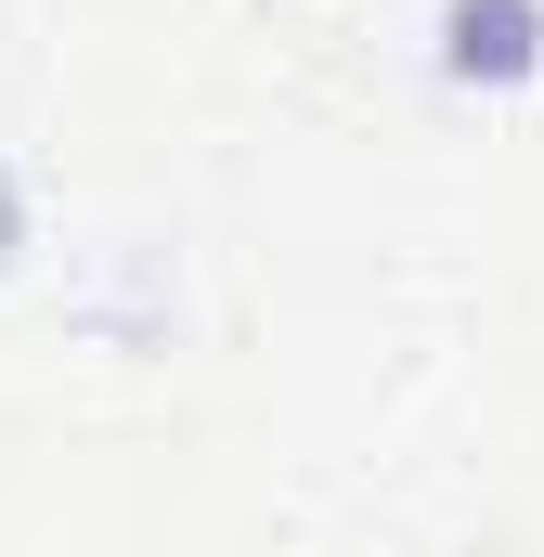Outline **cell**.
I'll use <instances>...</instances> for the list:
<instances>
[{
	"instance_id": "6da1fadb",
	"label": "cell",
	"mask_w": 544,
	"mask_h": 557,
	"mask_svg": "<svg viewBox=\"0 0 544 557\" xmlns=\"http://www.w3.org/2000/svg\"><path fill=\"white\" fill-rule=\"evenodd\" d=\"M441 65L454 78H532L544 65V0H441Z\"/></svg>"
}]
</instances>
